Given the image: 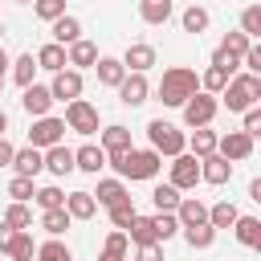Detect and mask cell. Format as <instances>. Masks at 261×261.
<instances>
[{
    "label": "cell",
    "mask_w": 261,
    "mask_h": 261,
    "mask_svg": "<svg viewBox=\"0 0 261 261\" xmlns=\"http://www.w3.org/2000/svg\"><path fill=\"white\" fill-rule=\"evenodd\" d=\"M106 167H114L118 171V179H155L159 175V167H163V155L159 151H139V147H130V151H118V155H106Z\"/></svg>",
    "instance_id": "1"
},
{
    "label": "cell",
    "mask_w": 261,
    "mask_h": 261,
    "mask_svg": "<svg viewBox=\"0 0 261 261\" xmlns=\"http://www.w3.org/2000/svg\"><path fill=\"white\" fill-rule=\"evenodd\" d=\"M200 90V77H196V69H188V65H171V69H163V77H159V102L163 106H184L192 94Z\"/></svg>",
    "instance_id": "2"
},
{
    "label": "cell",
    "mask_w": 261,
    "mask_h": 261,
    "mask_svg": "<svg viewBox=\"0 0 261 261\" xmlns=\"http://www.w3.org/2000/svg\"><path fill=\"white\" fill-rule=\"evenodd\" d=\"M257 98H261V77L257 73H232L228 82H224V90L216 94V102H224L228 110H249V106H257Z\"/></svg>",
    "instance_id": "3"
},
{
    "label": "cell",
    "mask_w": 261,
    "mask_h": 261,
    "mask_svg": "<svg viewBox=\"0 0 261 261\" xmlns=\"http://www.w3.org/2000/svg\"><path fill=\"white\" fill-rule=\"evenodd\" d=\"M147 139H151V151H159V155H167V159L188 147V135H184L179 126L163 122V118H151V122H147Z\"/></svg>",
    "instance_id": "4"
},
{
    "label": "cell",
    "mask_w": 261,
    "mask_h": 261,
    "mask_svg": "<svg viewBox=\"0 0 261 261\" xmlns=\"http://www.w3.org/2000/svg\"><path fill=\"white\" fill-rule=\"evenodd\" d=\"M184 122L188 126H212V118H216V110H220V102H216V94H208V90H196L184 106Z\"/></svg>",
    "instance_id": "5"
},
{
    "label": "cell",
    "mask_w": 261,
    "mask_h": 261,
    "mask_svg": "<svg viewBox=\"0 0 261 261\" xmlns=\"http://www.w3.org/2000/svg\"><path fill=\"white\" fill-rule=\"evenodd\" d=\"M65 130H77V135H94L98 130V106L94 102H86V98H73V102H65Z\"/></svg>",
    "instance_id": "6"
},
{
    "label": "cell",
    "mask_w": 261,
    "mask_h": 261,
    "mask_svg": "<svg viewBox=\"0 0 261 261\" xmlns=\"http://www.w3.org/2000/svg\"><path fill=\"white\" fill-rule=\"evenodd\" d=\"M167 184H171V188H179V192L196 188V184H200V159H196V155H188V151L171 155V179H167Z\"/></svg>",
    "instance_id": "7"
},
{
    "label": "cell",
    "mask_w": 261,
    "mask_h": 261,
    "mask_svg": "<svg viewBox=\"0 0 261 261\" xmlns=\"http://www.w3.org/2000/svg\"><path fill=\"white\" fill-rule=\"evenodd\" d=\"M82 90H86L82 69H57V73H53V82H49L53 102H73V98H82Z\"/></svg>",
    "instance_id": "8"
},
{
    "label": "cell",
    "mask_w": 261,
    "mask_h": 261,
    "mask_svg": "<svg viewBox=\"0 0 261 261\" xmlns=\"http://www.w3.org/2000/svg\"><path fill=\"white\" fill-rule=\"evenodd\" d=\"M61 135H65V122H61V118H53V114H41V118L33 122V130H29V147L45 151V147L61 143Z\"/></svg>",
    "instance_id": "9"
},
{
    "label": "cell",
    "mask_w": 261,
    "mask_h": 261,
    "mask_svg": "<svg viewBox=\"0 0 261 261\" xmlns=\"http://www.w3.org/2000/svg\"><path fill=\"white\" fill-rule=\"evenodd\" d=\"M216 155H224L228 163H245V159L253 155V135H245V130L220 135V139H216Z\"/></svg>",
    "instance_id": "10"
},
{
    "label": "cell",
    "mask_w": 261,
    "mask_h": 261,
    "mask_svg": "<svg viewBox=\"0 0 261 261\" xmlns=\"http://www.w3.org/2000/svg\"><path fill=\"white\" fill-rule=\"evenodd\" d=\"M147 98H151L147 73H126V77L118 82V102H122V106H143Z\"/></svg>",
    "instance_id": "11"
},
{
    "label": "cell",
    "mask_w": 261,
    "mask_h": 261,
    "mask_svg": "<svg viewBox=\"0 0 261 261\" xmlns=\"http://www.w3.org/2000/svg\"><path fill=\"white\" fill-rule=\"evenodd\" d=\"M200 179H204V184H212V188H220V184H228V179H232V163H228L224 155H216V151H212V155H204V159H200Z\"/></svg>",
    "instance_id": "12"
},
{
    "label": "cell",
    "mask_w": 261,
    "mask_h": 261,
    "mask_svg": "<svg viewBox=\"0 0 261 261\" xmlns=\"http://www.w3.org/2000/svg\"><path fill=\"white\" fill-rule=\"evenodd\" d=\"M118 61L126 65V73H147V69L155 65V49H151L147 41H135V45H126V53H122Z\"/></svg>",
    "instance_id": "13"
},
{
    "label": "cell",
    "mask_w": 261,
    "mask_h": 261,
    "mask_svg": "<svg viewBox=\"0 0 261 261\" xmlns=\"http://www.w3.org/2000/svg\"><path fill=\"white\" fill-rule=\"evenodd\" d=\"M41 159H45V171H49V175H57V179L73 171V151H69L65 143H53V147H45V151H41Z\"/></svg>",
    "instance_id": "14"
},
{
    "label": "cell",
    "mask_w": 261,
    "mask_h": 261,
    "mask_svg": "<svg viewBox=\"0 0 261 261\" xmlns=\"http://www.w3.org/2000/svg\"><path fill=\"white\" fill-rule=\"evenodd\" d=\"M175 220H179V228L208 224V204L196 200V196H179V204H175Z\"/></svg>",
    "instance_id": "15"
},
{
    "label": "cell",
    "mask_w": 261,
    "mask_h": 261,
    "mask_svg": "<svg viewBox=\"0 0 261 261\" xmlns=\"http://www.w3.org/2000/svg\"><path fill=\"white\" fill-rule=\"evenodd\" d=\"M20 106H24L33 118L49 114V106H53V94H49V86H37V82H29V86H24V94H20Z\"/></svg>",
    "instance_id": "16"
},
{
    "label": "cell",
    "mask_w": 261,
    "mask_h": 261,
    "mask_svg": "<svg viewBox=\"0 0 261 261\" xmlns=\"http://www.w3.org/2000/svg\"><path fill=\"white\" fill-rule=\"evenodd\" d=\"M65 61H69V69H90L98 61V45L86 41V37H77L73 45H65Z\"/></svg>",
    "instance_id": "17"
},
{
    "label": "cell",
    "mask_w": 261,
    "mask_h": 261,
    "mask_svg": "<svg viewBox=\"0 0 261 261\" xmlns=\"http://www.w3.org/2000/svg\"><path fill=\"white\" fill-rule=\"evenodd\" d=\"M106 167V151L102 147H94V143H86V147H77L73 151V171H86V175H98Z\"/></svg>",
    "instance_id": "18"
},
{
    "label": "cell",
    "mask_w": 261,
    "mask_h": 261,
    "mask_svg": "<svg viewBox=\"0 0 261 261\" xmlns=\"http://www.w3.org/2000/svg\"><path fill=\"white\" fill-rule=\"evenodd\" d=\"M90 196L98 200V208H110V204H118V200H122V196H130V192H126V179L110 175V179H98V188H94Z\"/></svg>",
    "instance_id": "19"
},
{
    "label": "cell",
    "mask_w": 261,
    "mask_h": 261,
    "mask_svg": "<svg viewBox=\"0 0 261 261\" xmlns=\"http://www.w3.org/2000/svg\"><path fill=\"white\" fill-rule=\"evenodd\" d=\"M8 167H12L16 175H29V179H33L37 171H45V159H41V151H37V147H20V151L12 155V163H8Z\"/></svg>",
    "instance_id": "20"
},
{
    "label": "cell",
    "mask_w": 261,
    "mask_h": 261,
    "mask_svg": "<svg viewBox=\"0 0 261 261\" xmlns=\"http://www.w3.org/2000/svg\"><path fill=\"white\" fill-rule=\"evenodd\" d=\"M33 57H37V69H49V73H57V69H65V65H69V61H65V45H57V41L41 45Z\"/></svg>",
    "instance_id": "21"
},
{
    "label": "cell",
    "mask_w": 261,
    "mask_h": 261,
    "mask_svg": "<svg viewBox=\"0 0 261 261\" xmlns=\"http://www.w3.org/2000/svg\"><path fill=\"white\" fill-rule=\"evenodd\" d=\"M94 69H98V86H110V90H118V82L126 77V65L118 57H98Z\"/></svg>",
    "instance_id": "22"
},
{
    "label": "cell",
    "mask_w": 261,
    "mask_h": 261,
    "mask_svg": "<svg viewBox=\"0 0 261 261\" xmlns=\"http://www.w3.org/2000/svg\"><path fill=\"white\" fill-rule=\"evenodd\" d=\"M216 139H220L216 130H208V126H192V139H188V147H184V151H188V155H196V159H204V155H212V151H216Z\"/></svg>",
    "instance_id": "23"
},
{
    "label": "cell",
    "mask_w": 261,
    "mask_h": 261,
    "mask_svg": "<svg viewBox=\"0 0 261 261\" xmlns=\"http://www.w3.org/2000/svg\"><path fill=\"white\" fill-rule=\"evenodd\" d=\"M65 212H69V220H90L98 212V200L90 192H69L65 196Z\"/></svg>",
    "instance_id": "24"
},
{
    "label": "cell",
    "mask_w": 261,
    "mask_h": 261,
    "mask_svg": "<svg viewBox=\"0 0 261 261\" xmlns=\"http://www.w3.org/2000/svg\"><path fill=\"white\" fill-rule=\"evenodd\" d=\"M232 232L245 249H261V220L257 216H237L232 220Z\"/></svg>",
    "instance_id": "25"
},
{
    "label": "cell",
    "mask_w": 261,
    "mask_h": 261,
    "mask_svg": "<svg viewBox=\"0 0 261 261\" xmlns=\"http://www.w3.org/2000/svg\"><path fill=\"white\" fill-rule=\"evenodd\" d=\"M49 24H53L49 33H53V41H57V45H73V41L82 37V20H77V16H69V12H65V16H57V20H49Z\"/></svg>",
    "instance_id": "26"
},
{
    "label": "cell",
    "mask_w": 261,
    "mask_h": 261,
    "mask_svg": "<svg viewBox=\"0 0 261 261\" xmlns=\"http://www.w3.org/2000/svg\"><path fill=\"white\" fill-rule=\"evenodd\" d=\"M130 147H135V143H130V130H126V126L114 122V126L102 130V151H106V155H118V151H130Z\"/></svg>",
    "instance_id": "27"
},
{
    "label": "cell",
    "mask_w": 261,
    "mask_h": 261,
    "mask_svg": "<svg viewBox=\"0 0 261 261\" xmlns=\"http://www.w3.org/2000/svg\"><path fill=\"white\" fill-rule=\"evenodd\" d=\"M143 24H167L171 20V0H139Z\"/></svg>",
    "instance_id": "28"
},
{
    "label": "cell",
    "mask_w": 261,
    "mask_h": 261,
    "mask_svg": "<svg viewBox=\"0 0 261 261\" xmlns=\"http://www.w3.org/2000/svg\"><path fill=\"white\" fill-rule=\"evenodd\" d=\"M179 24H184V33H204L208 24H212V16H208V8H200V4H188L184 12H179Z\"/></svg>",
    "instance_id": "29"
},
{
    "label": "cell",
    "mask_w": 261,
    "mask_h": 261,
    "mask_svg": "<svg viewBox=\"0 0 261 261\" xmlns=\"http://www.w3.org/2000/svg\"><path fill=\"white\" fill-rule=\"evenodd\" d=\"M241 212H237V204L232 200H216L212 208H208V224L220 232V228H232V220H237Z\"/></svg>",
    "instance_id": "30"
},
{
    "label": "cell",
    "mask_w": 261,
    "mask_h": 261,
    "mask_svg": "<svg viewBox=\"0 0 261 261\" xmlns=\"http://www.w3.org/2000/svg\"><path fill=\"white\" fill-rule=\"evenodd\" d=\"M122 232H126V241H130V245H151V241H155V228H151V216H139V212L130 216V224H126Z\"/></svg>",
    "instance_id": "31"
},
{
    "label": "cell",
    "mask_w": 261,
    "mask_h": 261,
    "mask_svg": "<svg viewBox=\"0 0 261 261\" xmlns=\"http://www.w3.org/2000/svg\"><path fill=\"white\" fill-rule=\"evenodd\" d=\"M33 253H37L33 232H29V228H16V237H12V245H8V261H33Z\"/></svg>",
    "instance_id": "32"
},
{
    "label": "cell",
    "mask_w": 261,
    "mask_h": 261,
    "mask_svg": "<svg viewBox=\"0 0 261 261\" xmlns=\"http://www.w3.org/2000/svg\"><path fill=\"white\" fill-rule=\"evenodd\" d=\"M33 257H37V261H73V253H69V245H65L61 237H49L45 245H37Z\"/></svg>",
    "instance_id": "33"
},
{
    "label": "cell",
    "mask_w": 261,
    "mask_h": 261,
    "mask_svg": "<svg viewBox=\"0 0 261 261\" xmlns=\"http://www.w3.org/2000/svg\"><path fill=\"white\" fill-rule=\"evenodd\" d=\"M8 65H12V82H16L20 90L37 77V57H33V53H20V57H16V61H8Z\"/></svg>",
    "instance_id": "34"
},
{
    "label": "cell",
    "mask_w": 261,
    "mask_h": 261,
    "mask_svg": "<svg viewBox=\"0 0 261 261\" xmlns=\"http://www.w3.org/2000/svg\"><path fill=\"white\" fill-rule=\"evenodd\" d=\"M151 204H155V212H175V204H179V188H171V184H155Z\"/></svg>",
    "instance_id": "35"
},
{
    "label": "cell",
    "mask_w": 261,
    "mask_h": 261,
    "mask_svg": "<svg viewBox=\"0 0 261 261\" xmlns=\"http://www.w3.org/2000/svg\"><path fill=\"white\" fill-rule=\"evenodd\" d=\"M41 228H45L49 237H61V232L69 228V212H65V208H45V212H41Z\"/></svg>",
    "instance_id": "36"
},
{
    "label": "cell",
    "mask_w": 261,
    "mask_h": 261,
    "mask_svg": "<svg viewBox=\"0 0 261 261\" xmlns=\"http://www.w3.org/2000/svg\"><path fill=\"white\" fill-rule=\"evenodd\" d=\"M151 228H155V241L163 245V241H171L179 232V220H175V212H155L151 216Z\"/></svg>",
    "instance_id": "37"
},
{
    "label": "cell",
    "mask_w": 261,
    "mask_h": 261,
    "mask_svg": "<svg viewBox=\"0 0 261 261\" xmlns=\"http://www.w3.org/2000/svg\"><path fill=\"white\" fill-rule=\"evenodd\" d=\"M179 232H184V241L192 249H212V241H216V228L212 224H192V228H179Z\"/></svg>",
    "instance_id": "38"
},
{
    "label": "cell",
    "mask_w": 261,
    "mask_h": 261,
    "mask_svg": "<svg viewBox=\"0 0 261 261\" xmlns=\"http://www.w3.org/2000/svg\"><path fill=\"white\" fill-rule=\"evenodd\" d=\"M228 77H232V73H228L224 65H208V69L200 73V90H208V94H220Z\"/></svg>",
    "instance_id": "39"
},
{
    "label": "cell",
    "mask_w": 261,
    "mask_h": 261,
    "mask_svg": "<svg viewBox=\"0 0 261 261\" xmlns=\"http://www.w3.org/2000/svg\"><path fill=\"white\" fill-rule=\"evenodd\" d=\"M33 200H37V208H41V212H45V208H65V192H61L57 184L37 188V192H33Z\"/></svg>",
    "instance_id": "40"
},
{
    "label": "cell",
    "mask_w": 261,
    "mask_h": 261,
    "mask_svg": "<svg viewBox=\"0 0 261 261\" xmlns=\"http://www.w3.org/2000/svg\"><path fill=\"white\" fill-rule=\"evenodd\" d=\"M4 224H8V228H33V212H29V204L12 200V204L4 208Z\"/></svg>",
    "instance_id": "41"
},
{
    "label": "cell",
    "mask_w": 261,
    "mask_h": 261,
    "mask_svg": "<svg viewBox=\"0 0 261 261\" xmlns=\"http://www.w3.org/2000/svg\"><path fill=\"white\" fill-rule=\"evenodd\" d=\"M241 33H245L249 41L261 37V4H249V8L241 12Z\"/></svg>",
    "instance_id": "42"
},
{
    "label": "cell",
    "mask_w": 261,
    "mask_h": 261,
    "mask_svg": "<svg viewBox=\"0 0 261 261\" xmlns=\"http://www.w3.org/2000/svg\"><path fill=\"white\" fill-rule=\"evenodd\" d=\"M106 212H110V224H114V228H126V224H130V216H135V200H130V196H122V200H118V204H110Z\"/></svg>",
    "instance_id": "43"
},
{
    "label": "cell",
    "mask_w": 261,
    "mask_h": 261,
    "mask_svg": "<svg viewBox=\"0 0 261 261\" xmlns=\"http://www.w3.org/2000/svg\"><path fill=\"white\" fill-rule=\"evenodd\" d=\"M33 192H37V188H33V179H29V175H12V184H8V196H12V200L29 204V200H33Z\"/></svg>",
    "instance_id": "44"
},
{
    "label": "cell",
    "mask_w": 261,
    "mask_h": 261,
    "mask_svg": "<svg viewBox=\"0 0 261 261\" xmlns=\"http://www.w3.org/2000/svg\"><path fill=\"white\" fill-rule=\"evenodd\" d=\"M33 12L41 20H57V16H65V0H33Z\"/></svg>",
    "instance_id": "45"
},
{
    "label": "cell",
    "mask_w": 261,
    "mask_h": 261,
    "mask_svg": "<svg viewBox=\"0 0 261 261\" xmlns=\"http://www.w3.org/2000/svg\"><path fill=\"white\" fill-rule=\"evenodd\" d=\"M241 114H245V126H241V130L257 139V135H261V110H257V106H249V110H241Z\"/></svg>",
    "instance_id": "46"
},
{
    "label": "cell",
    "mask_w": 261,
    "mask_h": 261,
    "mask_svg": "<svg viewBox=\"0 0 261 261\" xmlns=\"http://www.w3.org/2000/svg\"><path fill=\"white\" fill-rule=\"evenodd\" d=\"M135 261H163V245H159V241H151V245H139Z\"/></svg>",
    "instance_id": "47"
},
{
    "label": "cell",
    "mask_w": 261,
    "mask_h": 261,
    "mask_svg": "<svg viewBox=\"0 0 261 261\" xmlns=\"http://www.w3.org/2000/svg\"><path fill=\"white\" fill-rule=\"evenodd\" d=\"M12 155H16V147H12V143L0 135V167H8V163H12Z\"/></svg>",
    "instance_id": "48"
},
{
    "label": "cell",
    "mask_w": 261,
    "mask_h": 261,
    "mask_svg": "<svg viewBox=\"0 0 261 261\" xmlns=\"http://www.w3.org/2000/svg\"><path fill=\"white\" fill-rule=\"evenodd\" d=\"M12 237H16V228H8V224L0 220V253H8V245H12Z\"/></svg>",
    "instance_id": "49"
},
{
    "label": "cell",
    "mask_w": 261,
    "mask_h": 261,
    "mask_svg": "<svg viewBox=\"0 0 261 261\" xmlns=\"http://www.w3.org/2000/svg\"><path fill=\"white\" fill-rule=\"evenodd\" d=\"M4 77H8V53L0 49V90H4Z\"/></svg>",
    "instance_id": "50"
},
{
    "label": "cell",
    "mask_w": 261,
    "mask_h": 261,
    "mask_svg": "<svg viewBox=\"0 0 261 261\" xmlns=\"http://www.w3.org/2000/svg\"><path fill=\"white\" fill-rule=\"evenodd\" d=\"M4 130H8V114L0 110V135H4Z\"/></svg>",
    "instance_id": "51"
},
{
    "label": "cell",
    "mask_w": 261,
    "mask_h": 261,
    "mask_svg": "<svg viewBox=\"0 0 261 261\" xmlns=\"http://www.w3.org/2000/svg\"><path fill=\"white\" fill-rule=\"evenodd\" d=\"M0 41H4V20H0Z\"/></svg>",
    "instance_id": "52"
},
{
    "label": "cell",
    "mask_w": 261,
    "mask_h": 261,
    "mask_svg": "<svg viewBox=\"0 0 261 261\" xmlns=\"http://www.w3.org/2000/svg\"><path fill=\"white\" fill-rule=\"evenodd\" d=\"M16 4H33V0H16Z\"/></svg>",
    "instance_id": "53"
}]
</instances>
